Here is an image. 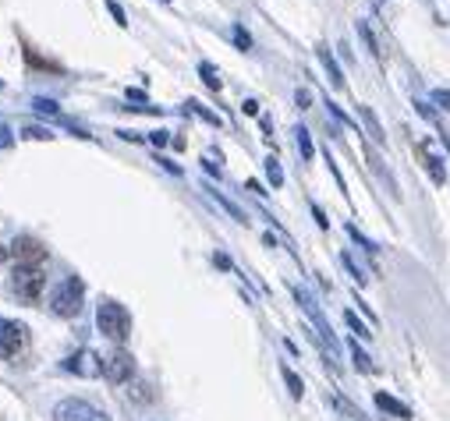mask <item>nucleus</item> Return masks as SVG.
Returning <instances> with one entry per match:
<instances>
[{
    "label": "nucleus",
    "mask_w": 450,
    "mask_h": 421,
    "mask_svg": "<svg viewBox=\"0 0 450 421\" xmlns=\"http://www.w3.org/2000/svg\"><path fill=\"white\" fill-rule=\"evenodd\" d=\"M96 326H100V333H103L107 340L124 343L128 333H131V315H128L124 305H117V301L107 298V301H100V308H96Z\"/></svg>",
    "instance_id": "obj_1"
},
{
    "label": "nucleus",
    "mask_w": 450,
    "mask_h": 421,
    "mask_svg": "<svg viewBox=\"0 0 450 421\" xmlns=\"http://www.w3.org/2000/svg\"><path fill=\"white\" fill-rule=\"evenodd\" d=\"M82 298H85V283H82L78 276H68L64 283L54 287V294H50V312L61 315V319H71V315L82 312Z\"/></svg>",
    "instance_id": "obj_2"
},
{
    "label": "nucleus",
    "mask_w": 450,
    "mask_h": 421,
    "mask_svg": "<svg viewBox=\"0 0 450 421\" xmlns=\"http://www.w3.org/2000/svg\"><path fill=\"white\" fill-rule=\"evenodd\" d=\"M15 291L18 298H25L29 305H40L43 291H47V273L40 266H18L15 269Z\"/></svg>",
    "instance_id": "obj_3"
},
{
    "label": "nucleus",
    "mask_w": 450,
    "mask_h": 421,
    "mask_svg": "<svg viewBox=\"0 0 450 421\" xmlns=\"http://www.w3.org/2000/svg\"><path fill=\"white\" fill-rule=\"evenodd\" d=\"M54 421H110L100 407H93L89 400H78V396H68L54 407Z\"/></svg>",
    "instance_id": "obj_4"
},
{
    "label": "nucleus",
    "mask_w": 450,
    "mask_h": 421,
    "mask_svg": "<svg viewBox=\"0 0 450 421\" xmlns=\"http://www.w3.org/2000/svg\"><path fill=\"white\" fill-rule=\"evenodd\" d=\"M11 255L18 259V266H43L47 245H43L40 238H32V234H22V238L11 245Z\"/></svg>",
    "instance_id": "obj_5"
},
{
    "label": "nucleus",
    "mask_w": 450,
    "mask_h": 421,
    "mask_svg": "<svg viewBox=\"0 0 450 421\" xmlns=\"http://www.w3.org/2000/svg\"><path fill=\"white\" fill-rule=\"evenodd\" d=\"M25 347V326L0 319V358H18Z\"/></svg>",
    "instance_id": "obj_6"
},
{
    "label": "nucleus",
    "mask_w": 450,
    "mask_h": 421,
    "mask_svg": "<svg viewBox=\"0 0 450 421\" xmlns=\"http://www.w3.org/2000/svg\"><path fill=\"white\" fill-rule=\"evenodd\" d=\"M135 372V358L128 350H114L110 358H103V379L107 382H128Z\"/></svg>",
    "instance_id": "obj_7"
},
{
    "label": "nucleus",
    "mask_w": 450,
    "mask_h": 421,
    "mask_svg": "<svg viewBox=\"0 0 450 421\" xmlns=\"http://www.w3.org/2000/svg\"><path fill=\"white\" fill-rule=\"evenodd\" d=\"M64 368L75 372V375H82V379H96V375H103V358H96V354L85 347V350L71 354V358L64 361Z\"/></svg>",
    "instance_id": "obj_8"
},
{
    "label": "nucleus",
    "mask_w": 450,
    "mask_h": 421,
    "mask_svg": "<svg viewBox=\"0 0 450 421\" xmlns=\"http://www.w3.org/2000/svg\"><path fill=\"white\" fill-rule=\"evenodd\" d=\"M295 298L302 301V308H305V312H309V319L316 322V329H319V340H323V343H330V350H337V340H333V329L326 326V319H323V312L316 308V301H312V298H309L305 291H295Z\"/></svg>",
    "instance_id": "obj_9"
},
{
    "label": "nucleus",
    "mask_w": 450,
    "mask_h": 421,
    "mask_svg": "<svg viewBox=\"0 0 450 421\" xmlns=\"http://www.w3.org/2000/svg\"><path fill=\"white\" fill-rule=\"evenodd\" d=\"M316 54H319V61H323V68H326V75H330V85H333V89H341V85H344V75H341V68H337L333 54H330L326 47H316Z\"/></svg>",
    "instance_id": "obj_10"
},
{
    "label": "nucleus",
    "mask_w": 450,
    "mask_h": 421,
    "mask_svg": "<svg viewBox=\"0 0 450 421\" xmlns=\"http://www.w3.org/2000/svg\"><path fill=\"white\" fill-rule=\"evenodd\" d=\"M418 156H422V166L432 173V184H443V181H446V170H443L439 156H432V152H425V149H418Z\"/></svg>",
    "instance_id": "obj_11"
},
{
    "label": "nucleus",
    "mask_w": 450,
    "mask_h": 421,
    "mask_svg": "<svg viewBox=\"0 0 450 421\" xmlns=\"http://www.w3.org/2000/svg\"><path fill=\"white\" fill-rule=\"evenodd\" d=\"M376 407H383V410H386V414H393V417H411V410H408L401 400L386 396V393H376Z\"/></svg>",
    "instance_id": "obj_12"
},
{
    "label": "nucleus",
    "mask_w": 450,
    "mask_h": 421,
    "mask_svg": "<svg viewBox=\"0 0 450 421\" xmlns=\"http://www.w3.org/2000/svg\"><path fill=\"white\" fill-rule=\"evenodd\" d=\"M358 114H362V121H365V128H369V135H372L376 142H383V128H379V121L372 117V110H369V106H358Z\"/></svg>",
    "instance_id": "obj_13"
},
{
    "label": "nucleus",
    "mask_w": 450,
    "mask_h": 421,
    "mask_svg": "<svg viewBox=\"0 0 450 421\" xmlns=\"http://www.w3.org/2000/svg\"><path fill=\"white\" fill-rule=\"evenodd\" d=\"M199 75H202V82H206L213 92H220V85H223V82H220V75H216V68H213V64H199Z\"/></svg>",
    "instance_id": "obj_14"
},
{
    "label": "nucleus",
    "mask_w": 450,
    "mask_h": 421,
    "mask_svg": "<svg viewBox=\"0 0 450 421\" xmlns=\"http://www.w3.org/2000/svg\"><path fill=\"white\" fill-rule=\"evenodd\" d=\"M295 138H298V149H302V156H305V159H312V156H316V149H312V138H309V131H305V128H295Z\"/></svg>",
    "instance_id": "obj_15"
},
{
    "label": "nucleus",
    "mask_w": 450,
    "mask_h": 421,
    "mask_svg": "<svg viewBox=\"0 0 450 421\" xmlns=\"http://www.w3.org/2000/svg\"><path fill=\"white\" fill-rule=\"evenodd\" d=\"M25 61H29L32 68H43V71H61L57 64H50V61H43V57H40V54H36L32 47H25Z\"/></svg>",
    "instance_id": "obj_16"
},
{
    "label": "nucleus",
    "mask_w": 450,
    "mask_h": 421,
    "mask_svg": "<svg viewBox=\"0 0 450 421\" xmlns=\"http://www.w3.org/2000/svg\"><path fill=\"white\" fill-rule=\"evenodd\" d=\"M266 177H270V184H273V188H280V184H284V170H280V163H277L273 156L266 159Z\"/></svg>",
    "instance_id": "obj_17"
},
{
    "label": "nucleus",
    "mask_w": 450,
    "mask_h": 421,
    "mask_svg": "<svg viewBox=\"0 0 450 421\" xmlns=\"http://www.w3.org/2000/svg\"><path fill=\"white\" fill-rule=\"evenodd\" d=\"M429 103L450 114V89H432V92H429Z\"/></svg>",
    "instance_id": "obj_18"
},
{
    "label": "nucleus",
    "mask_w": 450,
    "mask_h": 421,
    "mask_svg": "<svg viewBox=\"0 0 450 421\" xmlns=\"http://www.w3.org/2000/svg\"><path fill=\"white\" fill-rule=\"evenodd\" d=\"M32 110H40V114H61V106H57L54 99H43V96L32 99Z\"/></svg>",
    "instance_id": "obj_19"
},
{
    "label": "nucleus",
    "mask_w": 450,
    "mask_h": 421,
    "mask_svg": "<svg viewBox=\"0 0 450 421\" xmlns=\"http://www.w3.org/2000/svg\"><path fill=\"white\" fill-rule=\"evenodd\" d=\"M284 379H288V386H291V396H302L305 393V386H302V379L291 372V368H284Z\"/></svg>",
    "instance_id": "obj_20"
},
{
    "label": "nucleus",
    "mask_w": 450,
    "mask_h": 421,
    "mask_svg": "<svg viewBox=\"0 0 450 421\" xmlns=\"http://www.w3.org/2000/svg\"><path fill=\"white\" fill-rule=\"evenodd\" d=\"M344 319H348V326H351V329H355V333H358V336H365V340H369V336H372V333H369V329H365V326H362V322H358V315H355V312H344Z\"/></svg>",
    "instance_id": "obj_21"
},
{
    "label": "nucleus",
    "mask_w": 450,
    "mask_h": 421,
    "mask_svg": "<svg viewBox=\"0 0 450 421\" xmlns=\"http://www.w3.org/2000/svg\"><path fill=\"white\" fill-rule=\"evenodd\" d=\"M107 11H110V15H114V22H117V25H121V29H124V25H128V15H124V11H121V4H114V0H107Z\"/></svg>",
    "instance_id": "obj_22"
},
{
    "label": "nucleus",
    "mask_w": 450,
    "mask_h": 421,
    "mask_svg": "<svg viewBox=\"0 0 450 421\" xmlns=\"http://www.w3.org/2000/svg\"><path fill=\"white\" fill-rule=\"evenodd\" d=\"M188 106H191V110H195V114H199V117H202V121H209V124H220V117H216V114H209V110H206V106H202V103H195V99H191V103H188Z\"/></svg>",
    "instance_id": "obj_23"
},
{
    "label": "nucleus",
    "mask_w": 450,
    "mask_h": 421,
    "mask_svg": "<svg viewBox=\"0 0 450 421\" xmlns=\"http://www.w3.org/2000/svg\"><path fill=\"white\" fill-rule=\"evenodd\" d=\"M341 262H344V266H348V269H351V276H355V280H358V283H365V280H369V276H365V273H362V269H358V266H355V259H351V255H341Z\"/></svg>",
    "instance_id": "obj_24"
},
{
    "label": "nucleus",
    "mask_w": 450,
    "mask_h": 421,
    "mask_svg": "<svg viewBox=\"0 0 450 421\" xmlns=\"http://www.w3.org/2000/svg\"><path fill=\"white\" fill-rule=\"evenodd\" d=\"M235 43H238L242 50H249V47H252V39H249V32H245L242 25H235Z\"/></svg>",
    "instance_id": "obj_25"
},
{
    "label": "nucleus",
    "mask_w": 450,
    "mask_h": 421,
    "mask_svg": "<svg viewBox=\"0 0 450 421\" xmlns=\"http://www.w3.org/2000/svg\"><path fill=\"white\" fill-rule=\"evenodd\" d=\"M358 32H362V39L369 43V50H372V54L379 57V50H376V39H372V32H369V25H365V22H358Z\"/></svg>",
    "instance_id": "obj_26"
},
{
    "label": "nucleus",
    "mask_w": 450,
    "mask_h": 421,
    "mask_svg": "<svg viewBox=\"0 0 450 421\" xmlns=\"http://www.w3.org/2000/svg\"><path fill=\"white\" fill-rule=\"evenodd\" d=\"M25 138H54L50 128H25Z\"/></svg>",
    "instance_id": "obj_27"
},
{
    "label": "nucleus",
    "mask_w": 450,
    "mask_h": 421,
    "mask_svg": "<svg viewBox=\"0 0 450 421\" xmlns=\"http://www.w3.org/2000/svg\"><path fill=\"white\" fill-rule=\"evenodd\" d=\"M351 350H355V365H358L362 372H372V365H369V358H365V354L358 350V347H351Z\"/></svg>",
    "instance_id": "obj_28"
},
{
    "label": "nucleus",
    "mask_w": 450,
    "mask_h": 421,
    "mask_svg": "<svg viewBox=\"0 0 450 421\" xmlns=\"http://www.w3.org/2000/svg\"><path fill=\"white\" fill-rule=\"evenodd\" d=\"M11 142H15V138H11V128H8V124H0V149H8Z\"/></svg>",
    "instance_id": "obj_29"
},
{
    "label": "nucleus",
    "mask_w": 450,
    "mask_h": 421,
    "mask_svg": "<svg viewBox=\"0 0 450 421\" xmlns=\"http://www.w3.org/2000/svg\"><path fill=\"white\" fill-rule=\"evenodd\" d=\"M149 142H153V145H167L170 138H167V131H149Z\"/></svg>",
    "instance_id": "obj_30"
},
{
    "label": "nucleus",
    "mask_w": 450,
    "mask_h": 421,
    "mask_svg": "<svg viewBox=\"0 0 450 421\" xmlns=\"http://www.w3.org/2000/svg\"><path fill=\"white\" fill-rule=\"evenodd\" d=\"M295 99H298V106H309V103H312V96H309L305 89H298V92H295Z\"/></svg>",
    "instance_id": "obj_31"
},
{
    "label": "nucleus",
    "mask_w": 450,
    "mask_h": 421,
    "mask_svg": "<svg viewBox=\"0 0 450 421\" xmlns=\"http://www.w3.org/2000/svg\"><path fill=\"white\" fill-rule=\"evenodd\" d=\"M128 99H135V103H146V92H142V89H128Z\"/></svg>",
    "instance_id": "obj_32"
},
{
    "label": "nucleus",
    "mask_w": 450,
    "mask_h": 421,
    "mask_svg": "<svg viewBox=\"0 0 450 421\" xmlns=\"http://www.w3.org/2000/svg\"><path fill=\"white\" fill-rule=\"evenodd\" d=\"M242 110H245V114H252V117H256V114H259V103H256V99H245V106H242Z\"/></svg>",
    "instance_id": "obj_33"
},
{
    "label": "nucleus",
    "mask_w": 450,
    "mask_h": 421,
    "mask_svg": "<svg viewBox=\"0 0 450 421\" xmlns=\"http://www.w3.org/2000/svg\"><path fill=\"white\" fill-rule=\"evenodd\" d=\"M8 255H11V252H8V248H4V245H0V259H8Z\"/></svg>",
    "instance_id": "obj_34"
},
{
    "label": "nucleus",
    "mask_w": 450,
    "mask_h": 421,
    "mask_svg": "<svg viewBox=\"0 0 450 421\" xmlns=\"http://www.w3.org/2000/svg\"><path fill=\"white\" fill-rule=\"evenodd\" d=\"M0 89H4V82H0Z\"/></svg>",
    "instance_id": "obj_35"
},
{
    "label": "nucleus",
    "mask_w": 450,
    "mask_h": 421,
    "mask_svg": "<svg viewBox=\"0 0 450 421\" xmlns=\"http://www.w3.org/2000/svg\"><path fill=\"white\" fill-rule=\"evenodd\" d=\"M163 4H167V0H163Z\"/></svg>",
    "instance_id": "obj_36"
}]
</instances>
